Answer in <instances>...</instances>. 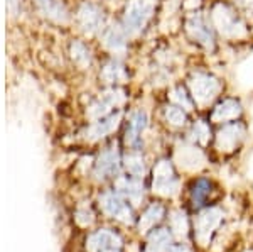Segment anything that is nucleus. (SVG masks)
<instances>
[{"label": "nucleus", "instance_id": "f257e3e1", "mask_svg": "<svg viewBox=\"0 0 253 252\" xmlns=\"http://www.w3.org/2000/svg\"><path fill=\"white\" fill-rule=\"evenodd\" d=\"M154 192L164 197H172L179 190V180L172 162L167 159H161L154 168V180H152Z\"/></svg>", "mask_w": 253, "mask_h": 252}, {"label": "nucleus", "instance_id": "f03ea898", "mask_svg": "<svg viewBox=\"0 0 253 252\" xmlns=\"http://www.w3.org/2000/svg\"><path fill=\"white\" fill-rule=\"evenodd\" d=\"M191 97L199 105H206L219 93V81L208 73H194L189 80Z\"/></svg>", "mask_w": 253, "mask_h": 252}, {"label": "nucleus", "instance_id": "7ed1b4c3", "mask_svg": "<svg viewBox=\"0 0 253 252\" xmlns=\"http://www.w3.org/2000/svg\"><path fill=\"white\" fill-rule=\"evenodd\" d=\"M221 220H223V212L219 208H216V206L203 210V212L194 218L196 241L201 244V246H208L211 235H213L214 230L219 227Z\"/></svg>", "mask_w": 253, "mask_h": 252}, {"label": "nucleus", "instance_id": "20e7f679", "mask_svg": "<svg viewBox=\"0 0 253 252\" xmlns=\"http://www.w3.org/2000/svg\"><path fill=\"white\" fill-rule=\"evenodd\" d=\"M213 26L218 27L219 32L223 36H228V38H240V36L245 34V26L243 22L236 17V14L230 9L228 5H219L214 7L213 10Z\"/></svg>", "mask_w": 253, "mask_h": 252}, {"label": "nucleus", "instance_id": "39448f33", "mask_svg": "<svg viewBox=\"0 0 253 252\" xmlns=\"http://www.w3.org/2000/svg\"><path fill=\"white\" fill-rule=\"evenodd\" d=\"M157 0H132L125 14L126 29L132 32H138L144 29V26L152 17L154 7Z\"/></svg>", "mask_w": 253, "mask_h": 252}, {"label": "nucleus", "instance_id": "423d86ee", "mask_svg": "<svg viewBox=\"0 0 253 252\" xmlns=\"http://www.w3.org/2000/svg\"><path fill=\"white\" fill-rule=\"evenodd\" d=\"M186 29L189 32L191 38L194 41H198L199 44H203L206 50H213L214 48L213 26H211V22L203 14L191 15L186 24Z\"/></svg>", "mask_w": 253, "mask_h": 252}, {"label": "nucleus", "instance_id": "0eeeda50", "mask_svg": "<svg viewBox=\"0 0 253 252\" xmlns=\"http://www.w3.org/2000/svg\"><path fill=\"white\" fill-rule=\"evenodd\" d=\"M245 137V127L240 122H231L226 124L221 131L216 136V146H218L219 151H233L238 148V144L243 141Z\"/></svg>", "mask_w": 253, "mask_h": 252}, {"label": "nucleus", "instance_id": "6e6552de", "mask_svg": "<svg viewBox=\"0 0 253 252\" xmlns=\"http://www.w3.org/2000/svg\"><path fill=\"white\" fill-rule=\"evenodd\" d=\"M242 115V103L235 99H226L221 103L214 107L211 119L213 122H219V124H230V122L236 120Z\"/></svg>", "mask_w": 253, "mask_h": 252}, {"label": "nucleus", "instance_id": "1a4fd4ad", "mask_svg": "<svg viewBox=\"0 0 253 252\" xmlns=\"http://www.w3.org/2000/svg\"><path fill=\"white\" fill-rule=\"evenodd\" d=\"M177 157L181 164L187 169H194L205 162V156L196 146H182L177 149Z\"/></svg>", "mask_w": 253, "mask_h": 252}, {"label": "nucleus", "instance_id": "9d476101", "mask_svg": "<svg viewBox=\"0 0 253 252\" xmlns=\"http://www.w3.org/2000/svg\"><path fill=\"white\" fill-rule=\"evenodd\" d=\"M147 113L144 110H137L132 113L130 117V124H128V131H126V141L130 144H138V139H140V132L147 127Z\"/></svg>", "mask_w": 253, "mask_h": 252}, {"label": "nucleus", "instance_id": "9b49d317", "mask_svg": "<svg viewBox=\"0 0 253 252\" xmlns=\"http://www.w3.org/2000/svg\"><path fill=\"white\" fill-rule=\"evenodd\" d=\"M164 213H166V208L161 203H152L144 212V215H142L140 223H138L140 230H149V229H152L154 225H157V223L164 218Z\"/></svg>", "mask_w": 253, "mask_h": 252}, {"label": "nucleus", "instance_id": "f8f14e48", "mask_svg": "<svg viewBox=\"0 0 253 252\" xmlns=\"http://www.w3.org/2000/svg\"><path fill=\"white\" fill-rule=\"evenodd\" d=\"M149 247L152 252H167L172 247V237L167 229H156L150 234Z\"/></svg>", "mask_w": 253, "mask_h": 252}, {"label": "nucleus", "instance_id": "ddd939ff", "mask_svg": "<svg viewBox=\"0 0 253 252\" xmlns=\"http://www.w3.org/2000/svg\"><path fill=\"white\" fill-rule=\"evenodd\" d=\"M211 193V181L199 178L198 181H194L193 188H191V200H193L194 206H203L208 200Z\"/></svg>", "mask_w": 253, "mask_h": 252}, {"label": "nucleus", "instance_id": "4468645a", "mask_svg": "<svg viewBox=\"0 0 253 252\" xmlns=\"http://www.w3.org/2000/svg\"><path fill=\"white\" fill-rule=\"evenodd\" d=\"M166 119L175 127H182L187 122V113L179 105H169V107H166Z\"/></svg>", "mask_w": 253, "mask_h": 252}, {"label": "nucleus", "instance_id": "2eb2a0df", "mask_svg": "<svg viewBox=\"0 0 253 252\" xmlns=\"http://www.w3.org/2000/svg\"><path fill=\"white\" fill-rule=\"evenodd\" d=\"M107 210L112 215H117V217L125 218V220H126V215H128V217L132 215L128 205H125V203L122 202L118 197H115V195H112V197L107 198Z\"/></svg>", "mask_w": 253, "mask_h": 252}, {"label": "nucleus", "instance_id": "dca6fc26", "mask_svg": "<svg viewBox=\"0 0 253 252\" xmlns=\"http://www.w3.org/2000/svg\"><path fill=\"white\" fill-rule=\"evenodd\" d=\"M189 136H191V139H193L194 142H198V144H206L208 141H210V136H211V132H210V127L205 124L203 120H198L196 124L193 125V129H191V132H189Z\"/></svg>", "mask_w": 253, "mask_h": 252}, {"label": "nucleus", "instance_id": "f3484780", "mask_svg": "<svg viewBox=\"0 0 253 252\" xmlns=\"http://www.w3.org/2000/svg\"><path fill=\"white\" fill-rule=\"evenodd\" d=\"M170 99H172L179 107H182L184 110H193V99L186 93V90L182 87L174 88L170 93Z\"/></svg>", "mask_w": 253, "mask_h": 252}, {"label": "nucleus", "instance_id": "a211bd4d", "mask_svg": "<svg viewBox=\"0 0 253 252\" xmlns=\"http://www.w3.org/2000/svg\"><path fill=\"white\" fill-rule=\"evenodd\" d=\"M126 169H128L130 174H133V176H144L145 173V162L142 159L140 156H128L126 157Z\"/></svg>", "mask_w": 253, "mask_h": 252}, {"label": "nucleus", "instance_id": "6ab92c4d", "mask_svg": "<svg viewBox=\"0 0 253 252\" xmlns=\"http://www.w3.org/2000/svg\"><path fill=\"white\" fill-rule=\"evenodd\" d=\"M107 44L112 48V50H124V48H125L124 32H122L120 29H117V27L110 29L108 34H107Z\"/></svg>", "mask_w": 253, "mask_h": 252}, {"label": "nucleus", "instance_id": "aec40b11", "mask_svg": "<svg viewBox=\"0 0 253 252\" xmlns=\"http://www.w3.org/2000/svg\"><path fill=\"white\" fill-rule=\"evenodd\" d=\"M81 19H83V24L86 26V29H95V27L100 24V12L95 10L93 7H84V10L81 12Z\"/></svg>", "mask_w": 253, "mask_h": 252}, {"label": "nucleus", "instance_id": "412c9836", "mask_svg": "<svg viewBox=\"0 0 253 252\" xmlns=\"http://www.w3.org/2000/svg\"><path fill=\"white\" fill-rule=\"evenodd\" d=\"M184 217L186 215L182 212H174L170 217V229L179 235H184L187 232V222Z\"/></svg>", "mask_w": 253, "mask_h": 252}, {"label": "nucleus", "instance_id": "4be33fe9", "mask_svg": "<svg viewBox=\"0 0 253 252\" xmlns=\"http://www.w3.org/2000/svg\"><path fill=\"white\" fill-rule=\"evenodd\" d=\"M124 192L128 195L132 200H140L144 197V188L137 181H124Z\"/></svg>", "mask_w": 253, "mask_h": 252}, {"label": "nucleus", "instance_id": "5701e85b", "mask_svg": "<svg viewBox=\"0 0 253 252\" xmlns=\"http://www.w3.org/2000/svg\"><path fill=\"white\" fill-rule=\"evenodd\" d=\"M100 169L103 171H115L117 169V154L107 152L103 156V159L100 161Z\"/></svg>", "mask_w": 253, "mask_h": 252}, {"label": "nucleus", "instance_id": "b1692460", "mask_svg": "<svg viewBox=\"0 0 253 252\" xmlns=\"http://www.w3.org/2000/svg\"><path fill=\"white\" fill-rule=\"evenodd\" d=\"M105 76L110 80V81H115V80H120V78H125L124 75V68L120 64H110L105 70Z\"/></svg>", "mask_w": 253, "mask_h": 252}, {"label": "nucleus", "instance_id": "393cba45", "mask_svg": "<svg viewBox=\"0 0 253 252\" xmlns=\"http://www.w3.org/2000/svg\"><path fill=\"white\" fill-rule=\"evenodd\" d=\"M167 252H191V249L184 244H179V246H172Z\"/></svg>", "mask_w": 253, "mask_h": 252}, {"label": "nucleus", "instance_id": "a878e982", "mask_svg": "<svg viewBox=\"0 0 253 252\" xmlns=\"http://www.w3.org/2000/svg\"><path fill=\"white\" fill-rule=\"evenodd\" d=\"M236 3L245 9H253V0H236Z\"/></svg>", "mask_w": 253, "mask_h": 252}]
</instances>
